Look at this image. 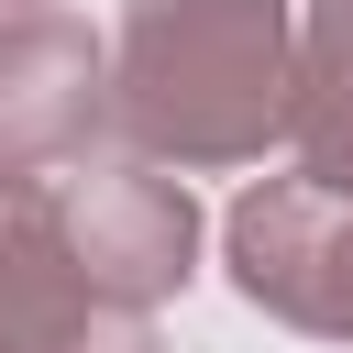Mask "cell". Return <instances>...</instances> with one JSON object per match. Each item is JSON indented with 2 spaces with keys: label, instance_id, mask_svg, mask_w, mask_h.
Listing matches in <instances>:
<instances>
[{
  "label": "cell",
  "instance_id": "obj_3",
  "mask_svg": "<svg viewBox=\"0 0 353 353\" xmlns=\"http://www.w3.org/2000/svg\"><path fill=\"white\" fill-rule=\"evenodd\" d=\"M221 265H232V287L265 320L353 353V199L342 188H320V176H254L221 210Z\"/></svg>",
  "mask_w": 353,
  "mask_h": 353
},
{
  "label": "cell",
  "instance_id": "obj_4",
  "mask_svg": "<svg viewBox=\"0 0 353 353\" xmlns=\"http://www.w3.org/2000/svg\"><path fill=\"white\" fill-rule=\"evenodd\" d=\"M110 132V44L55 0L0 22V154L11 165H77Z\"/></svg>",
  "mask_w": 353,
  "mask_h": 353
},
{
  "label": "cell",
  "instance_id": "obj_1",
  "mask_svg": "<svg viewBox=\"0 0 353 353\" xmlns=\"http://www.w3.org/2000/svg\"><path fill=\"white\" fill-rule=\"evenodd\" d=\"M298 99V0H121L110 143L176 176L265 165Z\"/></svg>",
  "mask_w": 353,
  "mask_h": 353
},
{
  "label": "cell",
  "instance_id": "obj_2",
  "mask_svg": "<svg viewBox=\"0 0 353 353\" xmlns=\"http://www.w3.org/2000/svg\"><path fill=\"white\" fill-rule=\"evenodd\" d=\"M55 243H66V265H77L88 298L165 309L199 276L210 221H199L188 176H165L143 154H77V165H55Z\"/></svg>",
  "mask_w": 353,
  "mask_h": 353
},
{
  "label": "cell",
  "instance_id": "obj_5",
  "mask_svg": "<svg viewBox=\"0 0 353 353\" xmlns=\"http://www.w3.org/2000/svg\"><path fill=\"white\" fill-rule=\"evenodd\" d=\"M88 309L66 243H55V165H11L0 154V353H55Z\"/></svg>",
  "mask_w": 353,
  "mask_h": 353
},
{
  "label": "cell",
  "instance_id": "obj_7",
  "mask_svg": "<svg viewBox=\"0 0 353 353\" xmlns=\"http://www.w3.org/2000/svg\"><path fill=\"white\" fill-rule=\"evenodd\" d=\"M55 353H165V342H154V309H88Z\"/></svg>",
  "mask_w": 353,
  "mask_h": 353
},
{
  "label": "cell",
  "instance_id": "obj_8",
  "mask_svg": "<svg viewBox=\"0 0 353 353\" xmlns=\"http://www.w3.org/2000/svg\"><path fill=\"white\" fill-rule=\"evenodd\" d=\"M22 11H55V0H0V22H22Z\"/></svg>",
  "mask_w": 353,
  "mask_h": 353
},
{
  "label": "cell",
  "instance_id": "obj_6",
  "mask_svg": "<svg viewBox=\"0 0 353 353\" xmlns=\"http://www.w3.org/2000/svg\"><path fill=\"white\" fill-rule=\"evenodd\" d=\"M287 154L298 176L353 199V0L298 11V99H287Z\"/></svg>",
  "mask_w": 353,
  "mask_h": 353
}]
</instances>
